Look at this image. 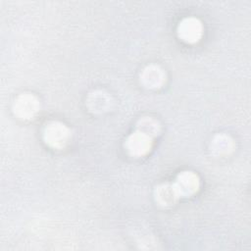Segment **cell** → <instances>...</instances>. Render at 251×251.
Segmentation results:
<instances>
[{
    "mask_svg": "<svg viewBox=\"0 0 251 251\" xmlns=\"http://www.w3.org/2000/svg\"><path fill=\"white\" fill-rule=\"evenodd\" d=\"M200 180L198 176L190 171L181 172L174 182L163 183L154 190L155 201L164 207L172 206L182 197H189L198 191Z\"/></svg>",
    "mask_w": 251,
    "mask_h": 251,
    "instance_id": "obj_1",
    "label": "cell"
},
{
    "mask_svg": "<svg viewBox=\"0 0 251 251\" xmlns=\"http://www.w3.org/2000/svg\"><path fill=\"white\" fill-rule=\"evenodd\" d=\"M160 124L151 117H144L137 123L136 129L126 139L125 147L129 155L142 157L152 149L154 138L160 133Z\"/></svg>",
    "mask_w": 251,
    "mask_h": 251,
    "instance_id": "obj_2",
    "label": "cell"
},
{
    "mask_svg": "<svg viewBox=\"0 0 251 251\" xmlns=\"http://www.w3.org/2000/svg\"><path fill=\"white\" fill-rule=\"evenodd\" d=\"M71 130L60 122H50L44 127L43 138L49 146L55 149H63L71 139Z\"/></svg>",
    "mask_w": 251,
    "mask_h": 251,
    "instance_id": "obj_3",
    "label": "cell"
},
{
    "mask_svg": "<svg viewBox=\"0 0 251 251\" xmlns=\"http://www.w3.org/2000/svg\"><path fill=\"white\" fill-rule=\"evenodd\" d=\"M109 97L105 95L102 91H95L93 93H90L87 104L93 112H102L105 111L107 106L109 105Z\"/></svg>",
    "mask_w": 251,
    "mask_h": 251,
    "instance_id": "obj_7",
    "label": "cell"
},
{
    "mask_svg": "<svg viewBox=\"0 0 251 251\" xmlns=\"http://www.w3.org/2000/svg\"><path fill=\"white\" fill-rule=\"evenodd\" d=\"M203 33L202 23L196 18H186L177 26L178 37L186 43L198 42Z\"/></svg>",
    "mask_w": 251,
    "mask_h": 251,
    "instance_id": "obj_5",
    "label": "cell"
},
{
    "mask_svg": "<svg viewBox=\"0 0 251 251\" xmlns=\"http://www.w3.org/2000/svg\"><path fill=\"white\" fill-rule=\"evenodd\" d=\"M211 150L218 155L226 154L232 150V140L227 135L218 134L213 139Z\"/></svg>",
    "mask_w": 251,
    "mask_h": 251,
    "instance_id": "obj_8",
    "label": "cell"
},
{
    "mask_svg": "<svg viewBox=\"0 0 251 251\" xmlns=\"http://www.w3.org/2000/svg\"><path fill=\"white\" fill-rule=\"evenodd\" d=\"M166 81V73L158 65H149L140 73V82L147 88H159Z\"/></svg>",
    "mask_w": 251,
    "mask_h": 251,
    "instance_id": "obj_6",
    "label": "cell"
},
{
    "mask_svg": "<svg viewBox=\"0 0 251 251\" xmlns=\"http://www.w3.org/2000/svg\"><path fill=\"white\" fill-rule=\"evenodd\" d=\"M13 111L19 119L30 120L40 111L39 100L31 93H22L15 99Z\"/></svg>",
    "mask_w": 251,
    "mask_h": 251,
    "instance_id": "obj_4",
    "label": "cell"
}]
</instances>
